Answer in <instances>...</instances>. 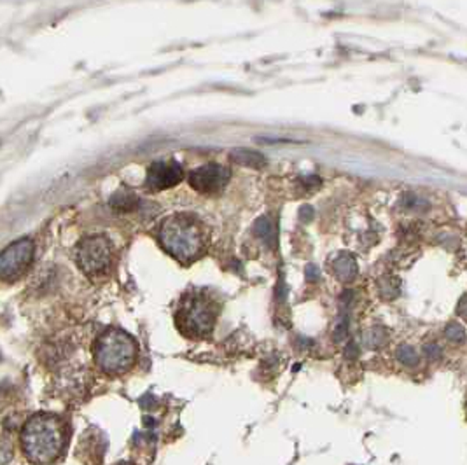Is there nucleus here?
<instances>
[{"instance_id":"1","label":"nucleus","mask_w":467,"mask_h":465,"mask_svg":"<svg viewBox=\"0 0 467 465\" xmlns=\"http://www.w3.org/2000/svg\"><path fill=\"white\" fill-rule=\"evenodd\" d=\"M67 424L53 413H37L21 430V448L36 465L55 464L67 448Z\"/></svg>"},{"instance_id":"2","label":"nucleus","mask_w":467,"mask_h":465,"mask_svg":"<svg viewBox=\"0 0 467 465\" xmlns=\"http://www.w3.org/2000/svg\"><path fill=\"white\" fill-rule=\"evenodd\" d=\"M158 236L161 247L183 264L198 259L207 247L205 229L191 214L170 215L161 224Z\"/></svg>"},{"instance_id":"3","label":"nucleus","mask_w":467,"mask_h":465,"mask_svg":"<svg viewBox=\"0 0 467 465\" xmlns=\"http://www.w3.org/2000/svg\"><path fill=\"white\" fill-rule=\"evenodd\" d=\"M138 347L133 338L121 329H109L95 345V362L106 375H125L137 362Z\"/></svg>"},{"instance_id":"4","label":"nucleus","mask_w":467,"mask_h":465,"mask_svg":"<svg viewBox=\"0 0 467 465\" xmlns=\"http://www.w3.org/2000/svg\"><path fill=\"white\" fill-rule=\"evenodd\" d=\"M217 303L203 292H188L177 308L175 322L177 328L184 336L205 338L214 329L217 320Z\"/></svg>"},{"instance_id":"5","label":"nucleus","mask_w":467,"mask_h":465,"mask_svg":"<svg viewBox=\"0 0 467 465\" xmlns=\"http://www.w3.org/2000/svg\"><path fill=\"white\" fill-rule=\"evenodd\" d=\"M77 266L90 278L98 280L113 268V244L107 236H88L76 247Z\"/></svg>"},{"instance_id":"6","label":"nucleus","mask_w":467,"mask_h":465,"mask_svg":"<svg viewBox=\"0 0 467 465\" xmlns=\"http://www.w3.org/2000/svg\"><path fill=\"white\" fill-rule=\"evenodd\" d=\"M34 259V244L29 238L14 241L4 252H0V280H16L26 271Z\"/></svg>"},{"instance_id":"7","label":"nucleus","mask_w":467,"mask_h":465,"mask_svg":"<svg viewBox=\"0 0 467 465\" xmlns=\"http://www.w3.org/2000/svg\"><path fill=\"white\" fill-rule=\"evenodd\" d=\"M230 177L231 172L227 168L217 163H210L193 170L191 175H189V184L198 193L212 194L219 193L230 182Z\"/></svg>"},{"instance_id":"8","label":"nucleus","mask_w":467,"mask_h":465,"mask_svg":"<svg viewBox=\"0 0 467 465\" xmlns=\"http://www.w3.org/2000/svg\"><path fill=\"white\" fill-rule=\"evenodd\" d=\"M184 170L177 161H156L148 168V177L145 182L150 189L154 191H165L170 187H175L177 184L183 182Z\"/></svg>"},{"instance_id":"9","label":"nucleus","mask_w":467,"mask_h":465,"mask_svg":"<svg viewBox=\"0 0 467 465\" xmlns=\"http://www.w3.org/2000/svg\"><path fill=\"white\" fill-rule=\"evenodd\" d=\"M333 270L342 282H352L357 275V261L352 254H339L333 261Z\"/></svg>"},{"instance_id":"10","label":"nucleus","mask_w":467,"mask_h":465,"mask_svg":"<svg viewBox=\"0 0 467 465\" xmlns=\"http://www.w3.org/2000/svg\"><path fill=\"white\" fill-rule=\"evenodd\" d=\"M231 160H233V163L247 168H262L266 164L265 156L260 155V152L250 151V149H237V151L231 152Z\"/></svg>"},{"instance_id":"11","label":"nucleus","mask_w":467,"mask_h":465,"mask_svg":"<svg viewBox=\"0 0 467 465\" xmlns=\"http://www.w3.org/2000/svg\"><path fill=\"white\" fill-rule=\"evenodd\" d=\"M256 233L257 236L261 238V240H265L266 244L272 247V245H275L277 241V229L275 226H273V222L270 221L268 217H261L260 221L256 222Z\"/></svg>"},{"instance_id":"12","label":"nucleus","mask_w":467,"mask_h":465,"mask_svg":"<svg viewBox=\"0 0 467 465\" xmlns=\"http://www.w3.org/2000/svg\"><path fill=\"white\" fill-rule=\"evenodd\" d=\"M396 355H397V360L408 367L419 366V362H420V355L416 353L415 348L410 347V345H401V347L397 348Z\"/></svg>"},{"instance_id":"13","label":"nucleus","mask_w":467,"mask_h":465,"mask_svg":"<svg viewBox=\"0 0 467 465\" xmlns=\"http://www.w3.org/2000/svg\"><path fill=\"white\" fill-rule=\"evenodd\" d=\"M387 343V333L381 328H373L364 334V345L368 348L376 350Z\"/></svg>"},{"instance_id":"14","label":"nucleus","mask_w":467,"mask_h":465,"mask_svg":"<svg viewBox=\"0 0 467 465\" xmlns=\"http://www.w3.org/2000/svg\"><path fill=\"white\" fill-rule=\"evenodd\" d=\"M446 340L451 341V343H464L466 341V329L462 328L457 322H451V324L446 325L445 329Z\"/></svg>"},{"instance_id":"15","label":"nucleus","mask_w":467,"mask_h":465,"mask_svg":"<svg viewBox=\"0 0 467 465\" xmlns=\"http://www.w3.org/2000/svg\"><path fill=\"white\" fill-rule=\"evenodd\" d=\"M403 207L406 210H426L427 207H429V203L416 194H406L403 198Z\"/></svg>"},{"instance_id":"16","label":"nucleus","mask_w":467,"mask_h":465,"mask_svg":"<svg viewBox=\"0 0 467 465\" xmlns=\"http://www.w3.org/2000/svg\"><path fill=\"white\" fill-rule=\"evenodd\" d=\"M380 291L381 296H385V298H394L399 292V282H397V278H381Z\"/></svg>"},{"instance_id":"17","label":"nucleus","mask_w":467,"mask_h":465,"mask_svg":"<svg viewBox=\"0 0 467 465\" xmlns=\"http://www.w3.org/2000/svg\"><path fill=\"white\" fill-rule=\"evenodd\" d=\"M13 459V446L7 439L0 437V465H7Z\"/></svg>"},{"instance_id":"18","label":"nucleus","mask_w":467,"mask_h":465,"mask_svg":"<svg viewBox=\"0 0 467 465\" xmlns=\"http://www.w3.org/2000/svg\"><path fill=\"white\" fill-rule=\"evenodd\" d=\"M424 352H426L427 359H431V360H436V359H439V357H441V347H439V345H436V343L426 345Z\"/></svg>"},{"instance_id":"19","label":"nucleus","mask_w":467,"mask_h":465,"mask_svg":"<svg viewBox=\"0 0 467 465\" xmlns=\"http://www.w3.org/2000/svg\"><path fill=\"white\" fill-rule=\"evenodd\" d=\"M304 276H307L308 282H317L320 278V270L315 264H308L307 270H304Z\"/></svg>"},{"instance_id":"20","label":"nucleus","mask_w":467,"mask_h":465,"mask_svg":"<svg viewBox=\"0 0 467 465\" xmlns=\"http://www.w3.org/2000/svg\"><path fill=\"white\" fill-rule=\"evenodd\" d=\"M314 215H315V212H314V209H312L310 205L301 207V210H299V219H301V221L307 222V224H308V222H310V221H314Z\"/></svg>"},{"instance_id":"21","label":"nucleus","mask_w":467,"mask_h":465,"mask_svg":"<svg viewBox=\"0 0 467 465\" xmlns=\"http://www.w3.org/2000/svg\"><path fill=\"white\" fill-rule=\"evenodd\" d=\"M345 357H347V359H355V357H357V347H355L354 341H352V343L347 345V348H345Z\"/></svg>"},{"instance_id":"22","label":"nucleus","mask_w":467,"mask_h":465,"mask_svg":"<svg viewBox=\"0 0 467 465\" xmlns=\"http://www.w3.org/2000/svg\"><path fill=\"white\" fill-rule=\"evenodd\" d=\"M462 305H467V296H464V298H462ZM458 313L462 315V317H466L467 318V308H458Z\"/></svg>"},{"instance_id":"23","label":"nucleus","mask_w":467,"mask_h":465,"mask_svg":"<svg viewBox=\"0 0 467 465\" xmlns=\"http://www.w3.org/2000/svg\"><path fill=\"white\" fill-rule=\"evenodd\" d=\"M116 465H135V464H130V462H119V464H116Z\"/></svg>"}]
</instances>
